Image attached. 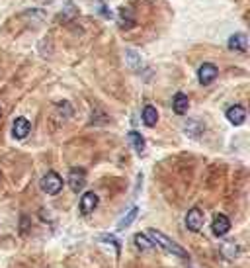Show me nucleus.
Instances as JSON below:
<instances>
[{
    "instance_id": "f257e3e1",
    "label": "nucleus",
    "mask_w": 250,
    "mask_h": 268,
    "mask_svg": "<svg viewBox=\"0 0 250 268\" xmlns=\"http://www.w3.org/2000/svg\"><path fill=\"white\" fill-rule=\"evenodd\" d=\"M147 237L151 239V243H153V245L161 247V249L166 250L168 254L178 256V258H188V250H184L178 243H176V241H172V239H170V237H166L164 233L157 231V229H149Z\"/></svg>"
},
{
    "instance_id": "f03ea898",
    "label": "nucleus",
    "mask_w": 250,
    "mask_h": 268,
    "mask_svg": "<svg viewBox=\"0 0 250 268\" xmlns=\"http://www.w3.org/2000/svg\"><path fill=\"white\" fill-rule=\"evenodd\" d=\"M41 190H43L45 194H49V196L59 194V192L63 190V178H61L57 172L49 170V172L41 178Z\"/></svg>"
},
{
    "instance_id": "7ed1b4c3",
    "label": "nucleus",
    "mask_w": 250,
    "mask_h": 268,
    "mask_svg": "<svg viewBox=\"0 0 250 268\" xmlns=\"http://www.w3.org/2000/svg\"><path fill=\"white\" fill-rule=\"evenodd\" d=\"M186 227L192 233H197L203 227V212L199 208H192L186 214Z\"/></svg>"
},
{
    "instance_id": "20e7f679",
    "label": "nucleus",
    "mask_w": 250,
    "mask_h": 268,
    "mask_svg": "<svg viewBox=\"0 0 250 268\" xmlns=\"http://www.w3.org/2000/svg\"><path fill=\"white\" fill-rule=\"evenodd\" d=\"M217 74H219V69L211 65V63H203L201 67H199V71H197V80L203 84V86H207V84H211L215 78H217Z\"/></svg>"
},
{
    "instance_id": "39448f33",
    "label": "nucleus",
    "mask_w": 250,
    "mask_h": 268,
    "mask_svg": "<svg viewBox=\"0 0 250 268\" xmlns=\"http://www.w3.org/2000/svg\"><path fill=\"white\" fill-rule=\"evenodd\" d=\"M98 204H100V198L98 194H94V192H86V194H82L80 198V204H78V208H80V214L82 215H90L96 208H98Z\"/></svg>"
},
{
    "instance_id": "423d86ee",
    "label": "nucleus",
    "mask_w": 250,
    "mask_h": 268,
    "mask_svg": "<svg viewBox=\"0 0 250 268\" xmlns=\"http://www.w3.org/2000/svg\"><path fill=\"white\" fill-rule=\"evenodd\" d=\"M67 182H69V186H71L72 192H82V188L86 186V172L82 170V168H74V170H71V174H69V178H67Z\"/></svg>"
},
{
    "instance_id": "0eeeda50",
    "label": "nucleus",
    "mask_w": 250,
    "mask_h": 268,
    "mask_svg": "<svg viewBox=\"0 0 250 268\" xmlns=\"http://www.w3.org/2000/svg\"><path fill=\"white\" fill-rule=\"evenodd\" d=\"M211 229H213L215 237H225L229 229H231V221L225 214H217L213 217V223H211Z\"/></svg>"
},
{
    "instance_id": "6e6552de",
    "label": "nucleus",
    "mask_w": 250,
    "mask_h": 268,
    "mask_svg": "<svg viewBox=\"0 0 250 268\" xmlns=\"http://www.w3.org/2000/svg\"><path fill=\"white\" fill-rule=\"evenodd\" d=\"M30 129H32L30 120H26V118H16L14 124H12V135H14L16 139H26V137L30 135Z\"/></svg>"
},
{
    "instance_id": "1a4fd4ad",
    "label": "nucleus",
    "mask_w": 250,
    "mask_h": 268,
    "mask_svg": "<svg viewBox=\"0 0 250 268\" xmlns=\"http://www.w3.org/2000/svg\"><path fill=\"white\" fill-rule=\"evenodd\" d=\"M229 49L234 53H246L248 49V37L244 34H234L229 37Z\"/></svg>"
},
{
    "instance_id": "9d476101",
    "label": "nucleus",
    "mask_w": 250,
    "mask_h": 268,
    "mask_svg": "<svg viewBox=\"0 0 250 268\" xmlns=\"http://www.w3.org/2000/svg\"><path fill=\"white\" fill-rule=\"evenodd\" d=\"M227 120L231 122L232 125H242L244 120H246V112L242 106H231L227 110Z\"/></svg>"
},
{
    "instance_id": "9b49d317",
    "label": "nucleus",
    "mask_w": 250,
    "mask_h": 268,
    "mask_svg": "<svg viewBox=\"0 0 250 268\" xmlns=\"http://www.w3.org/2000/svg\"><path fill=\"white\" fill-rule=\"evenodd\" d=\"M188 108H190V100H188V96H186L184 92H178V94L174 96V100H172V110H174V114L184 116V114L188 112Z\"/></svg>"
},
{
    "instance_id": "f8f14e48",
    "label": "nucleus",
    "mask_w": 250,
    "mask_h": 268,
    "mask_svg": "<svg viewBox=\"0 0 250 268\" xmlns=\"http://www.w3.org/2000/svg\"><path fill=\"white\" fill-rule=\"evenodd\" d=\"M159 122V112L155 106H145L143 108V124L147 127H155Z\"/></svg>"
},
{
    "instance_id": "ddd939ff",
    "label": "nucleus",
    "mask_w": 250,
    "mask_h": 268,
    "mask_svg": "<svg viewBox=\"0 0 250 268\" xmlns=\"http://www.w3.org/2000/svg\"><path fill=\"white\" fill-rule=\"evenodd\" d=\"M137 214H139V208H131V210H129V212H127V214H125L123 217L117 221V231H123L125 227H129V225L137 219Z\"/></svg>"
},
{
    "instance_id": "4468645a",
    "label": "nucleus",
    "mask_w": 250,
    "mask_h": 268,
    "mask_svg": "<svg viewBox=\"0 0 250 268\" xmlns=\"http://www.w3.org/2000/svg\"><path fill=\"white\" fill-rule=\"evenodd\" d=\"M125 59H127V63H129V67H131L133 71H141V69H143V61H141V57H139L137 51L127 49V51H125Z\"/></svg>"
},
{
    "instance_id": "2eb2a0df",
    "label": "nucleus",
    "mask_w": 250,
    "mask_h": 268,
    "mask_svg": "<svg viewBox=\"0 0 250 268\" xmlns=\"http://www.w3.org/2000/svg\"><path fill=\"white\" fill-rule=\"evenodd\" d=\"M129 141H131V145L135 147V151H137L139 155H143L145 149H147V143H145V139L141 133H137V131H129Z\"/></svg>"
},
{
    "instance_id": "dca6fc26",
    "label": "nucleus",
    "mask_w": 250,
    "mask_h": 268,
    "mask_svg": "<svg viewBox=\"0 0 250 268\" xmlns=\"http://www.w3.org/2000/svg\"><path fill=\"white\" fill-rule=\"evenodd\" d=\"M119 26H121L123 30H131V28L135 26V18H133V14H131L127 8H121V10H119Z\"/></svg>"
},
{
    "instance_id": "f3484780",
    "label": "nucleus",
    "mask_w": 250,
    "mask_h": 268,
    "mask_svg": "<svg viewBox=\"0 0 250 268\" xmlns=\"http://www.w3.org/2000/svg\"><path fill=\"white\" fill-rule=\"evenodd\" d=\"M184 131H186L190 137H197V135L203 131V125L199 124L197 120H188L186 125H184Z\"/></svg>"
},
{
    "instance_id": "a211bd4d",
    "label": "nucleus",
    "mask_w": 250,
    "mask_h": 268,
    "mask_svg": "<svg viewBox=\"0 0 250 268\" xmlns=\"http://www.w3.org/2000/svg\"><path fill=\"white\" fill-rule=\"evenodd\" d=\"M133 239H135V245H137V249H139V250H151L153 247H155V245L151 243V239H149L147 235H141V233H137V235H135Z\"/></svg>"
},
{
    "instance_id": "6ab92c4d",
    "label": "nucleus",
    "mask_w": 250,
    "mask_h": 268,
    "mask_svg": "<svg viewBox=\"0 0 250 268\" xmlns=\"http://www.w3.org/2000/svg\"><path fill=\"white\" fill-rule=\"evenodd\" d=\"M221 252H223L225 258H234V256L238 254V247H236L234 243H225V245L221 247Z\"/></svg>"
},
{
    "instance_id": "aec40b11",
    "label": "nucleus",
    "mask_w": 250,
    "mask_h": 268,
    "mask_svg": "<svg viewBox=\"0 0 250 268\" xmlns=\"http://www.w3.org/2000/svg\"><path fill=\"white\" fill-rule=\"evenodd\" d=\"M100 241L102 243H107V245H111L113 249H115V252L119 254V249H121V245H119V241L113 237V235H100Z\"/></svg>"
},
{
    "instance_id": "412c9836",
    "label": "nucleus",
    "mask_w": 250,
    "mask_h": 268,
    "mask_svg": "<svg viewBox=\"0 0 250 268\" xmlns=\"http://www.w3.org/2000/svg\"><path fill=\"white\" fill-rule=\"evenodd\" d=\"M0 118H2V108H0Z\"/></svg>"
},
{
    "instance_id": "4be33fe9",
    "label": "nucleus",
    "mask_w": 250,
    "mask_h": 268,
    "mask_svg": "<svg viewBox=\"0 0 250 268\" xmlns=\"http://www.w3.org/2000/svg\"><path fill=\"white\" fill-rule=\"evenodd\" d=\"M0 178H2V174H0Z\"/></svg>"
}]
</instances>
